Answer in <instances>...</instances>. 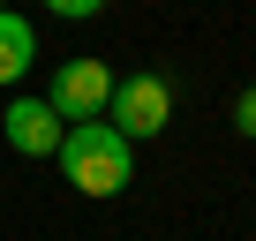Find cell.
Here are the masks:
<instances>
[{"instance_id": "2", "label": "cell", "mask_w": 256, "mask_h": 241, "mask_svg": "<svg viewBox=\"0 0 256 241\" xmlns=\"http://www.w3.org/2000/svg\"><path fill=\"white\" fill-rule=\"evenodd\" d=\"M106 120H113V128H120L128 144H144V136H158L166 120H174V90H166L158 76H113Z\"/></svg>"}, {"instance_id": "4", "label": "cell", "mask_w": 256, "mask_h": 241, "mask_svg": "<svg viewBox=\"0 0 256 241\" xmlns=\"http://www.w3.org/2000/svg\"><path fill=\"white\" fill-rule=\"evenodd\" d=\"M0 136H8V151H23V158H53L60 136H68V120L46 98H16L8 113H0Z\"/></svg>"}, {"instance_id": "3", "label": "cell", "mask_w": 256, "mask_h": 241, "mask_svg": "<svg viewBox=\"0 0 256 241\" xmlns=\"http://www.w3.org/2000/svg\"><path fill=\"white\" fill-rule=\"evenodd\" d=\"M106 98H113V68L106 60H60L53 68V83H46V106L68 120V128H76V120H106Z\"/></svg>"}, {"instance_id": "5", "label": "cell", "mask_w": 256, "mask_h": 241, "mask_svg": "<svg viewBox=\"0 0 256 241\" xmlns=\"http://www.w3.org/2000/svg\"><path fill=\"white\" fill-rule=\"evenodd\" d=\"M30 60H38V30H30L16 8H0V83H23Z\"/></svg>"}, {"instance_id": "6", "label": "cell", "mask_w": 256, "mask_h": 241, "mask_svg": "<svg viewBox=\"0 0 256 241\" xmlns=\"http://www.w3.org/2000/svg\"><path fill=\"white\" fill-rule=\"evenodd\" d=\"M234 128H241V136H248V144H256V83H248V90H241V98H234Z\"/></svg>"}, {"instance_id": "8", "label": "cell", "mask_w": 256, "mask_h": 241, "mask_svg": "<svg viewBox=\"0 0 256 241\" xmlns=\"http://www.w3.org/2000/svg\"><path fill=\"white\" fill-rule=\"evenodd\" d=\"M0 8H8V0H0Z\"/></svg>"}, {"instance_id": "7", "label": "cell", "mask_w": 256, "mask_h": 241, "mask_svg": "<svg viewBox=\"0 0 256 241\" xmlns=\"http://www.w3.org/2000/svg\"><path fill=\"white\" fill-rule=\"evenodd\" d=\"M46 8H53V16H68V23H83V16H98V8H106V0H46Z\"/></svg>"}, {"instance_id": "1", "label": "cell", "mask_w": 256, "mask_h": 241, "mask_svg": "<svg viewBox=\"0 0 256 241\" xmlns=\"http://www.w3.org/2000/svg\"><path fill=\"white\" fill-rule=\"evenodd\" d=\"M60 174H68V188L76 196H120L128 181H136V144H128L113 120H76V128L60 136Z\"/></svg>"}]
</instances>
